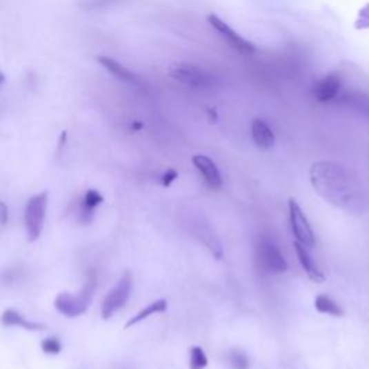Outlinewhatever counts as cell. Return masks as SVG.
I'll return each instance as SVG.
<instances>
[{"instance_id":"1","label":"cell","mask_w":369,"mask_h":369,"mask_svg":"<svg viewBox=\"0 0 369 369\" xmlns=\"http://www.w3.org/2000/svg\"><path fill=\"white\" fill-rule=\"evenodd\" d=\"M310 182L316 194L336 208H349L359 194L352 173L345 166L329 160H320L312 165Z\"/></svg>"},{"instance_id":"2","label":"cell","mask_w":369,"mask_h":369,"mask_svg":"<svg viewBox=\"0 0 369 369\" xmlns=\"http://www.w3.org/2000/svg\"><path fill=\"white\" fill-rule=\"evenodd\" d=\"M97 272L94 270H90L87 272V279L83 286L81 290L78 293H68L62 292L57 296L54 306L55 309L66 317L75 319L84 315L90 306V303L92 300V296L95 293V288H97Z\"/></svg>"},{"instance_id":"3","label":"cell","mask_w":369,"mask_h":369,"mask_svg":"<svg viewBox=\"0 0 369 369\" xmlns=\"http://www.w3.org/2000/svg\"><path fill=\"white\" fill-rule=\"evenodd\" d=\"M48 210V192H41L28 199L25 206V228L30 243L37 241L43 230V222Z\"/></svg>"},{"instance_id":"4","label":"cell","mask_w":369,"mask_h":369,"mask_svg":"<svg viewBox=\"0 0 369 369\" xmlns=\"http://www.w3.org/2000/svg\"><path fill=\"white\" fill-rule=\"evenodd\" d=\"M169 77L176 83L188 88H206L212 84V78L205 70L199 68L195 63L189 62H174L168 71Z\"/></svg>"},{"instance_id":"5","label":"cell","mask_w":369,"mask_h":369,"mask_svg":"<svg viewBox=\"0 0 369 369\" xmlns=\"http://www.w3.org/2000/svg\"><path fill=\"white\" fill-rule=\"evenodd\" d=\"M133 290V276L130 271H126L117 284L107 293L101 303V317L108 320L113 317L120 309L124 308L128 297H130Z\"/></svg>"},{"instance_id":"6","label":"cell","mask_w":369,"mask_h":369,"mask_svg":"<svg viewBox=\"0 0 369 369\" xmlns=\"http://www.w3.org/2000/svg\"><path fill=\"white\" fill-rule=\"evenodd\" d=\"M257 261H259L260 267L267 272H280L287 271V261L284 255L281 254L280 248L276 246V243L270 238H261L257 246Z\"/></svg>"},{"instance_id":"7","label":"cell","mask_w":369,"mask_h":369,"mask_svg":"<svg viewBox=\"0 0 369 369\" xmlns=\"http://www.w3.org/2000/svg\"><path fill=\"white\" fill-rule=\"evenodd\" d=\"M208 22H210V25L218 32V34L227 41V43L234 51L243 55H252L257 52V46L252 42L239 35L238 32H235L227 22H223L219 16L210 14L208 16Z\"/></svg>"},{"instance_id":"8","label":"cell","mask_w":369,"mask_h":369,"mask_svg":"<svg viewBox=\"0 0 369 369\" xmlns=\"http://www.w3.org/2000/svg\"><path fill=\"white\" fill-rule=\"evenodd\" d=\"M288 214H290V226L293 235L296 237V241L306 248H313L316 244L313 230L306 215L303 214L301 208L293 198L288 201Z\"/></svg>"},{"instance_id":"9","label":"cell","mask_w":369,"mask_h":369,"mask_svg":"<svg viewBox=\"0 0 369 369\" xmlns=\"http://www.w3.org/2000/svg\"><path fill=\"white\" fill-rule=\"evenodd\" d=\"M342 88V77L339 72H332L315 83L312 88L313 97L319 103H328L336 99Z\"/></svg>"},{"instance_id":"10","label":"cell","mask_w":369,"mask_h":369,"mask_svg":"<svg viewBox=\"0 0 369 369\" xmlns=\"http://www.w3.org/2000/svg\"><path fill=\"white\" fill-rule=\"evenodd\" d=\"M97 62L110 75H113L116 79H119L120 83H124L128 86H140L139 75L136 72H133L132 70H128L127 67H124L123 63L119 62L117 59L101 55L97 58Z\"/></svg>"},{"instance_id":"11","label":"cell","mask_w":369,"mask_h":369,"mask_svg":"<svg viewBox=\"0 0 369 369\" xmlns=\"http://www.w3.org/2000/svg\"><path fill=\"white\" fill-rule=\"evenodd\" d=\"M192 163H194L197 170L202 174V178L208 183V186H211L212 189H218L222 186L221 172L212 159L205 154H195L192 157Z\"/></svg>"},{"instance_id":"12","label":"cell","mask_w":369,"mask_h":369,"mask_svg":"<svg viewBox=\"0 0 369 369\" xmlns=\"http://www.w3.org/2000/svg\"><path fill=\"white\" fill-rule=\"evenodd\" d=\"M293 247H295V252H296V255H297V260H299L301 268L304 270V272H306V275H308V277H309L312 281L317 283V284L325 283L326 277H325L323 272L320 271V268L317 267V264L315 263V260L312 259V255H310V252L308 251V248L304 247V246H301V244L297 243V241L293 243Z\"/></svg>"},{"instance_id":"13","label":"cell","mask_w":369,"mask_h":369,"mask_svg":"<svg viewBox=\"0 0 369 369\" xmlns=\"http://www.w3.org/2000/svg\"><path fill=\"white\" fill-rule=\"evenodd\" d=\"M251 133L257 148L267 150L275 146L276 143L275 132L271 130V127L264 120L254 119L251 123Z\"/></svg>"},{"instance_id":"14","label":"cell","mask_w":369,"mask_h":369,"mask_svg":"<svg viewBox=\"0 0 369 369\" xmlns=\"http://www.w3.org/2000/svg\"><path fill=\"white\" fill-rule=\"evenodd\" d=\"M0 322L3 326H19L22 329L30 330V332H38V330H45L46 326L43 323L38 322H30L25 316H22L19 312H16L13 309H6L2 316H0Z\"/></svg>"},{"instance_id":"15","label":"cell","mask_w":369,"mask_h":369,"mask_svg":"<svg viewBox=\"0 0 369 369\" xmlns=\"http://www.w3.org/2000/svg\"><path fill=\"white\" fill-rule=\"evenodd\" d=\"M168 310V301L165 299H160V300H156L153 303H150L149 306L144 308L143 310H140L137 315H134L133 317L128 319V322L124 325V329H130L139 323H141L143 320L149 319L150 316L153 315H157V313H163Z\"/></svg>"},{"instance_id":"16","label":"cell","mask_w":369,"mask_h":369,"mask_svg":"<svg viewBox=\"0 0 369 369\" xmlns=\"http://www.w3.org/2000/svg\"><path fill=\"white\" fill-rule=\"evenodd\" d=\"M126 2L127 0H79L77 5L84 12L100 13V12H107L110 9H114Z\"/></svg>"},{"instance_id":"17","label":"cell","mask_w":369,"mask_h":369,"mask_svg":"<svg viewBox=\"0 0 369 369\" xmlns=\"http://www.w3.org/2000/svg\"><path fill=\"white\" fill-rule=\"evenodd\" d=\"M315 308L320 313H325V315L335 316V317H341L343 315V310L341 309L339 304L325 295H319L315 299Z\"/></svg>"},{"instance_id":"18","label":"cell","mask_w":369,"mask_h":369,"mask_svg":"<svg viewBox=\"0 0 369 369\" xmlns=\"http://www.w3.org/2000/svg\"><path fill=\"white\" fill-rule=\"evenodd\" d=\"M103 202H104V197L100 194L97 189H88L84 194V197L79 199L78 206L84 208V210L95 211V208L100 206Z\"/></svg>"},{"instance_id":"19","label":"cell","mask_w":369,"mask_h":369,"mask_svg":"<svg viewBox=\"0 0 369 369\" xmlns=\"http://www.w3.org/2000/svg\"><path fill=\"white\" fill-rule=\"evenodd\" d=\"M208 363L210 361L201 346H192L189 349V369H205Z\"/></svg>"},{"instance_id":"20","label":"cell","mask_w":369,"mask_h":369,"mask_svg":"<svg viewBox=\"0 0 369 369\" xmlns=\"http://www.w3.org/2000/svg\"><path fill=\"white\" fill-rule=\"evenodd\" d=\"M228 359H230L232 369H248L250 368V359L243 350L232 349L230 352Z\"/></svg>"},{"instance_id":"21","label":"cell","mask_w":369,"mask_h":369,"mask_svg":"<svg viewBox=\"0 0 369 369\" xmlns=\"http://www.w3.org/2000/svg\"><path fill=\"white\" fill-rule=\"evenodd\" d=\"M41 349L46 355H58L62 350V343L55 336H51V338H46L41 342Z\"/></svg>"},{"instance_id":"22","label":"cell","mask_w":369,"mask_h":369,"mask_svg":"<svg viewBox=\"0 0 369 369\" xmlns=\"http://www.w3.org/2000/svg\"><path fill=\"white\" fill-rule=\"evenodd\" d=\"M355 28L359 30L369 28V3L361 9L355 22Z\"/></svg>"},{"instance_id":"23","label":"cell","mask_w":369,"mask_h":369,"mask_svg":"<svg viewBox=\"0 0 369 369\" xmlns=\"http://www.w3.org/2000/svg\"><path fill=\"white\" fill-rule=\"evenodd\" d=\"M178 176H179V173L176 172L174 169H168V170L162 174V178H160V183H162L163 188H169L176 179H178Z\"/></svg>"},{"instance_id":"24","label":"cell","mask_w":369,"mask_h":369,"mask_svg":"<svg viewBox=\"0 0 369 369\" xmlns=\"http://www.w3.org/2000/svg\"><path fill=\"white\" fill-rule=\"evenodd\" d=\"M9 221V210L5 202L0 201V226H6Z\"/></svg>"},{"instance_id":"25","label":"cell","mask_w":369,"mask_h":369,"mask_svg":"<svg viewBox=\"0 0 369 369\" xmlns=\"http://www.w3.org/2000/svg\"><path fill=\"white\" fill-rule=\"evenodd\" d=\"M66 143H67V132H62L59 137V144H58V154L62 152L63 148H66Z\"/></svg>"},{"instance_id":"26","label":"cell","mask_w":369,"mask_h":369,"mask_svg":"<svg viewBox=\"0 0 369 369\" xmlns=\"http://www.w3.org/2000/svg\"><path fill=\"white\" fill-rule=\"evenodd\" d=\"M208 113H210V121H211V123H217V119H218V116H217V110H215V108H211L210 111H208Z\"/></svg>"},{"instance_id":"27","label":"cell","mask_w":369,"mask_h":369,"mask_svg":"<svg viewBox=\"0 0 369 369\" xmlns=\"http://www.w3.org/2000/svg\"><path fill=\"white\" fill-rule=\"evenodd\" d=\"M5 83H6V75H5V72L2 70H0V90H2Z\"/></svg>"}]
</instances>
